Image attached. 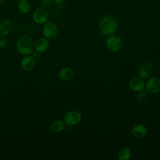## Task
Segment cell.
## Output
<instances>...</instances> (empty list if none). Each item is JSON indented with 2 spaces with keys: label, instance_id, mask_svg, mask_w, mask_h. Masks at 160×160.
Listing matches in <instances>:
<instances>
[{
  "label": "cell",
  "instance_id": "cell-1",
  "mask_svg": "<svg viewBox=\"0 0 160 160\" xmlns=\"http://www.w3.org/2000/svg\"><path fill=\"white\" fill-rule=\"evenodd\" d=\"M118 22L116 19L110 15L104 16L99 23V29L104 35H111L118 29Z\"/></svg>",
  "mask_w": 160,
  "mask_h": 160
},
{
  "label": "cell",
  "instance_id": "cell-2",
  "mask_svg": "<svg viewBox=\"0 0 160 160\" xmlns=\"http://www.w3.org/2000/svg\"><path fill=\"white\" fill-rule=\"evenodd\" d=\"M18 52L22 55H29L31 54L34 49V43L32 38L27 35L21 36L16 44Z\"/></svg>",
  "mask_w": 160,
  "mask_h": 160
},
{
  "label": "cell",
  "instance_id": "cell-3",
  "mask_svg": "<svg viewBox=\"0 0 160 160\" xmlns=\"http://www.w3.org/2000/svg\"><path fill=\"white\" fill-rule=\"evenodd\" d=\"M106 45L110 51L115 52L119 51L122 48V41L120 36L111 34L107 38Z\"/></svg>",
  "mask_w": 160,
  "mask_h": 160
},
{
  "label": "cell",
  "instance_id": "cell-4",
  "mask_svg": "<svg viewBox=\"0 0 160 160\" xmlns=\"http://www.w3.org/2000/svg\"><path fill=\"white\" fill-rule=\"evenodd\" d=\"M42 33L46 39H54L58 33V28L56 24L52 21L46 22L42 28Z\"/></svg>",
  "mask_w": 160,
  "mask_h": 160
},
{
  "label": "cell",
  "instance_id": "cell-5",
  "mask_svg": "<svg viewBox=\"0 0 160 160\" xmlns=\"http://www.w3.org/2000/svg\"><path fill=\"white\" fill-rule=\"evenodd\" d=\"M48 12L43 8H39L35 9L32 13L33 21L38 24H44L48 22Z\"/></svg>",
  "mask_w": 160,
  "mask_h": 160
},
{
  "label": "cell",
  "instance_id": "cell-6",
  "mask_svg": "<svg viewBox=\"0 0 160 160\" xmlns=\"http://www.w3.org/2000/svg\"><path fill=\"white\" fill-rule=\"evenodd\" d=\"M82 116L79 112L77 111H69L66 112L64 117V122L68 126H73L79 123Z\"/></svg>",
  "mask_w": 160,
  "mask_h": 160
},
{
  "label": "cell",
  "instance_id": "cell-7",
  "mask_svg": "<svg viewBox=\"0 0 160 160\" xmlns=\"http://www.w3.org/2000/svg\"><path fill=\"white\" fill-rule=\"evenodd\" d=\"M145 87L148 92L152 94L160 92V79L156 77H152L147 81Z\"/></svg>",
  "mask_w": 160,
  "mask_h": 160
},
{
  "label": "cell",
  "instance_id": "cell-8",
  "mask_svg": "<svg viewBox=\"0 0 160 160\" xmlns=\"http://www.w3.org/2000/svg\"><path fill=\"white\" fill-rule=\"evenodd\" d=\"M152 69V64L148 61H145L139 68L138 75L142 79H148L151 76Z\"/></svg>",
  "mask_w": 160,
  "mask_h": 160
},
{
  "label": "cell",
  "instance_id": "cell-9",
  "mask_svg": "<svg viewBox=\"0 0 160 160\" xmlns=\"http://www.w3.org/2000/svg\"><path fill=\"white\" fill-rule=\"evenodd\" d=\"M129 86L131 89L136 92H141L145 88V83L142 78H134L129 82Z\"/></svg>",
  "mask_w": 160,
  "mask_h": 160
},
{
  "label": "cell",
  "instance_id": "cell-10",
  "mask_svg": "<svg viewBox=\"0 0 160 160\" xmlns=\"http://www.w3.org/2000/svg\"><path fill=\"white\" fill-rule=\"evenodd\" d=\"M12 24L8 19H0V37L7 36L11 31Z\"/></svg>",
  "mask_w": 160,
  "mask_h": 160
},
{
  "label": "cell",
  "instance_id": "cell-11",
  "mask_svg": "<svg viewBox=\"0 0 160 160\" xmlns=\"http://www.w3.org/2000/svg\"><path fill=\"white\" fill-rule=\"evenodd\" d=\"M132 136L136 138H141L144 137L148 133L147 128L142 124H136L131 129Z\"/></svg>",
  "mask_w": 160,
  "mask_h": 160
},
{
  "label": "cell",
  "instance_id": "cell-12",
  "mask_svg": "<svg viewBox=\"0 0 160 160\" xmlns=\"http://www.w3.org/2000/svg\"><path fill=\"white\" fill-rule=\"evenodd\" d=\"M34 47L38 52H43L48 49L49 47V41L46 38H40L36 41Z\"/></svg>",
  "mask_w": 160,
  "mask_h": 160
},
{
  "label": "cell",
  "instance_id": "cell-13",
  "mask_svg": "<svg viewBox=\"0 0 160 160\" xmlns=\"http://www.w3.org/2000/svg\"><path fill=\"white\" fill-rule=\"evenodd\" d=\"M35 65L34 59L31 56H25L21 61V66L25 71H30L32 69Z\"/></svg>",
  "mask_w": 160,
  "mask_h": 160
},
{
  "label": "cell",
  "instance_id": "cell-14",
  "mask_svg": "<svg viewBox=\"0 0 160 160\" xmlns=\"http://www.w3.org/2000/svg\"><path fill=\"white\" fill-rule=\"evenodd\" d=\"M74 75V72L71 68L66 67L62 68L59 72V78L64 81H69L71 79Z\"/></svg>",
  "mask_w": 160,
  "mask_h": 160
},
{
  "label": "cell",
  "instance_id": "cell-15",
  "mask_svg": "<svg viewBox=\"0 0 160 160\" xmlns=\"http://www.w3.org/2000/svg\"><path fill=\"white\" fill-rule=\"evenodd\" d=\"M18 9L22 14H28L31 9V4L28 0H19Z\"/></svg>",
  "mask_w": 160,
  "mask_h": 160
},
{
  "label": "cell",
  "instance_id": "cell-16",
  "mask_svg": "<svg viewBox=\"0 0 160 160\" xmlns=\"http://www.w3.org/2000/svg\"><path fill=\"white\" fill-rule=\"evenodd\" d=\"M65 127L64 122L61 120H56L53 121L51 126L50 129L52 132H58L61 131Z\"/></svg>",
  "mask_w": 160,
  "mask_h": 160
},
{
  "label": "cell",
  "instance_id": "cell-17",
  "mask_svg": "<svg viewBox=\"0 0 160 160\" xmlns=\"http://www.w3.org/2000/svg\"><path fill=\"white\" fill-rule=\"evenodd\" d=\"M118 156L120 160H128L131 157V151L128 148H122L119 151Z\"/></svg>",
  "mask_w": 160,
  "mask_h": 160
},
{
  "label": "cell",
  "instance_id": "cell-18",
  "mask_svg": "<svg viewBox=\"0 0 160 160\" xmlns=\"http://www.w3.org/2000/svg\"><path fill=\"white\" fill-rule=\"evenodd\" d=\"M53 0H41V6L43 8H47L49 7L52 2Z\"/></svg>",
  "mask_w": 160,
  "mask_h": 160
},
{
  "label": "cell",
  "instance_id": "cell-19",
  "mask_svg": "<svg viewBox=\"0 0 160 160\" xmlns=\"http://www.w3.org/2000/svg\"><path fill=\"white\" fill-rule=\"evenodd\" d=\"M6 46V41L4 39H0V48H3Z\"/></svg>",
  "mask_w": 160,
  "mask_h": 160
},
{
  "label": "cell",
  "instance_id": "cell-20",
  "mask_svg": "<svg viewBox=\"0 0 160 160\" xmlns=\"http://www.w3.org/2000/svg\"><path fill=\"white\" fill-rule=\"evenodd\" d=\"M66 0H53V1L56 3V4H58L59 5H61V4H63L65 2H66Z\"/></svg>",
  "mask_w": 160,
  "mask_h": 160
},
{
  "label": "cell",
  "instance_id": "cell-21",
  "mask_svg": "<svg viewBox=\"0 0 160 160\" xmlns=\"http://www.w3.org/2000/svg\"><path fill=\"white\" fill-rule=\"evenodd\" d=\"M5 1H6V0H0V6L4 4Z\"/></svg>",
  "mask_w": 160,
  "mask_h": 160
},
{
  "label": "cell",
  "instance_id": "cell-22",
  "mask_svg": "<svg viewBox=\"0 0 160 160\" xmlns=\"http://www.w3.org/2000/svg\"><path fill=\"white\" fill-rule=\"evenodd\" d=\"M12 1H18L19 0H12Z\"/></svg>",
  "mask_w": 160,
  "mask_h": 160
}]
</instances>
